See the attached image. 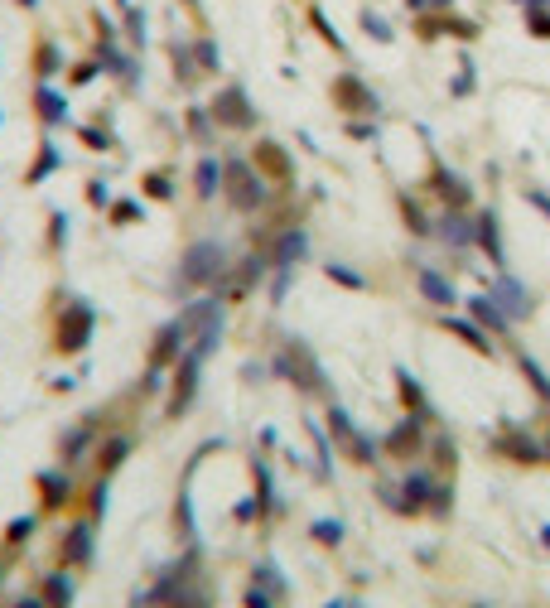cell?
<instances>
[{
  "label": "cell",
  "mask_w": 550,
  "mask_h": 608,
  "mask_svg": "<svg viewBox=\"0 0 550 608\" xmlns=\"http://www.w3.org/2000/svg\"><path fill=\"white\" fill-rule=\"evenodd\" d=\"M25 10H34V0H25Z\"/></svg>",
  "instance_id": "6da1fadb"
}]
</instances>
